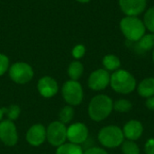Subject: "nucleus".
<instances>
[{
  "label": "nucleus",
  "mask_w": 154,
  "mask_h": 154,
  "mask_svg": "<svg viewBox=\"0 0 154 154\" xmlns=\"http://www.w3.org/2000/svg\"><path fill=\"white\" fill-rule=\"evenodd\" d=\"M114 103L106 95L94 97L88 105V116L93 121L100 122L105 120L112 112Z\"/></svg>",
  "instance_id": "1"
},
{
  "label": "nucleus",
  "mask_w": 154,
  "mask_h": 154,
  "mask_svg": "<svg viewBox=\"0 0 154 154\" xmlns=\"http://www.w3.org/2000/svg\"><path fill=\"white\" fill-rule=\"evenodd\" d=\"M120 27L125 37L132 42L139 41L146 31L143 22L137 16H125L120 22Z\"/></svg>",
  "instance_id": "2"
},
{
  "label": "nucleus",
  "mask_w": 154,
  "mask_h": 154,
  "mask_svg": "<svg viewBox=\"0 0 154 154\" xmlns=\"http://www.w3.org/2000/svg\"><path fill=\"white\" fill-rule=\"evenodd\" d=\"M110 85L117 93L129 94L135 89L136 80L130 72L124 69H117L110 78Z\"/></svg>",
  "instance_id": "3"
},
{
  "label": "nucleus",
  "mask_w": 154,
  "mask_h": 154,
  "mask_svg": "<svg viewBox=\"0 0 154 154\" xmlns=\"http://www.w3.org/2000/svg\"><path fill=\"white\" fill-rule=\"evenodd\" d=\"M99 143L106 148H116L124 142L125 136L123 130L116 125H108L103 127L98 133Z\"/></svg>",
  "instance_id": "4"
},
{
  "label": "nucleus",
  "mask_w": 154,
  "mask_h": 154,
  "mask_svg": "<svg viewBox=\"0 0 154 154\" xmlns=\"http://www.w3.org/2000/svg\"><path fill=\"white\" fill-rule=\"evenodd\" d=\"M63 99L69 106H79L83 100V88L78 80L66 81L61 88Z\"/></svg>",
  "instance_id": "5"
},
{
  "label": "nucleus",
  "mask_w": 154,
  "mask_h": 154,
  "mask_svg": "<svg viewBox=\"0 0 154 154\" xmlns=\"http://www.w3.org/2000/svg\"><path fill=\"white\" fill-rule=\"evenodd\" d=\"M46 140L54 147H59L65 143V141L67 140L66 125L60 121L51 123L46 129Z\"/></svg>",
  "instance_id": "6"
},
{
  "label": "nucleus",
  "mask_w": 154,
  "mask_h": 154,
  "mask_svg": "<svg viewBox=\"0 0 154 154\" xmlns=\"http://www.w3.org/2000/svg\"><path fill=\"white\" fill-rule=\"evenodd\" d=\"M11 79L17 84H26L33 77L32 68L25 62H16L9 69Z\"/></svg>",
  "instance_id": "7"
},
{
  "label": "nucleus",
  "mask_w": 154,
  "mask_h": 154,
  "mask_svg": "<svg viewBox=\"0 0 154 154\" xmlns=\"http://www.w3.org/2000/svg\"><path fill=\"white\" fill-rule=\"evenodd\" d=\"M0 141L6 146H14L18 142L16 126L8 119L0 122Z\"/></svg>",
  "instance_id": "8"
},
{
  "label": "nucleus",
  "mask_w": 154,
  "mask_h": 154,
  "mask_svg": "<svg viewBox=\"0 0 154 154\" xmlns=\"http://www.w3.org/2000/svg\"><path fill=\"white\" fill-rule=\"evenodd\" d=\"M88 138V129L82 123H75L67 128V139L71 143L81 144Z\"/></svg>",
  "instance_id": "9"
},
{
  "label": "nucleus",
  "mask_w": 154,
  "mask_h": 154,
  "mask_svg": "<svg viewBox=\"0 0 154 154\" xmlns=\"http://www.w3.org/2000/svg\"><path fill=\"white\" fill-rule=\"evenodd\" d=\"M110 78L111 76L106 69H97L88 78V87L95 91L103 90L110 84Z\"/></svg>",
  "instance_id": "10"
},
{
  "label": "nucleus",
  "mask_w": 154,
  "mask_h": 154,
  "mask_svg": "<svg viewBox=\"0 0 154 154\" xmlns=\"http://www.w3.org/2000/svg\"><path fill=\"white\" fill-rule=\"evenodd\" d=\"M26 141L32 146H40L46 141V128L41 124L32 125L26 133Z\"/></svg>",
  "instance_id": "11"
},
{
  "label": "nucleus",
  "mask_w": 154,
  "mask_h": 154,
  "mask_svg": "<svg viewBox=\"0 0 154 154\" xmlns=\"http://www.w3.org/2000/svg\"><path fill=\"white\" fill-rule=\"evenodd\" d=\"M37 88L41 96L46 98H50L54 97L58 93L59 86L54 79L49 76H45L39 79Z\"/></svg>",
  "instance_id": "12"
},
{
  "label": "nucleus",
  "mask_w": 154,
  "mask_h": 154,
  "mask_svg": "<svg viewBox=\"0 0 154 154\" xmlns=\"http://www.w3.org/2000/svg\"><path fill=\"white\" fill-rule=\"evenodd\" d=\"M147 0H119L122 11L126 16H137L146 7Z\"/></svg>",
  "instance_id": "13"
},
{
  "label": "nucleus",
  "mask_w": 154,
  "mask_h": 154,
  "mask_svg": "<svg viewBox=\"0 0 154 154\" xmlns=\"http://www.w3.org/2000/svg\"><path fill=\"white\" fill-rule=\"evenodd\" d=\"M143 133V126L137 120H131L126 123L123 129L124 136L131 141L138 140Z\"/></svg>",
  "instance_id": "14"
},
{
  "label": "nucleus",
  "mask_w": 154,
  "mask_h": 154,
  "mask_svg": "<svg viewBox=\"0 0 154 154\" xmlns=\"http://www.w3.org/2000/svg\"><path fill=\"white\" fill-rule=\"evenodd\" d=\"M154 48V33L144 34L139 41L134 42V51L143 54Z\"/></svg>",
  "instance_id": "15"
},
{
  "label": "nucleus",
  "mask_w": 154,
  "mask_h": 154,
  "mask_svg": "<svg viewBox=\"0 0 154 154\" xmlns=\"http://www.w3.org/2000/svg\"><path fill=\"white\" fill-rule=\"evenodd\" d=\"M138 94L143 97L149 98L154 96V78L144 79L138 86Z\"/></svg>",
  "instance_id": "16"
},
{
  "label": "nucleus",
  "mask_w": 154,
  "mask_h": 154,
  "mask_svg": "<svg viewBox=\"0 0 154 154\" xmlns=\"http://www.w3.org/2000/svg\"><path fill=\"white\" fill-rule=\"evenodd\" d=\"M56 154H83V150L79 144L69 143L57 147Z\"/></svg>",
  "instance_id": "17"
},
{
  "label": "nucleus",
  "mask_w": 154,
  "mask_h": 154,
  "mask_svg": "<svg viewBox=\"0 0 154 154\" xmlns=\"http://www.w3.org/2000/svg\"><path fill=\"white\" fill-rule=\"evenodd\" d=\"M103 65L106 70L115 71L117 70L121 65V61L118 57L113 54H109L104 57L103 59Z\"/></svg>",
  "instance_id": "18"
},
{
  "label": "nucleus",
  "mask_w": 154,
  "mask_h": 154,
  "mask_svg": "<svg viewBox=\"0 0 154 154\" xmlns=\"http://www.w3.org/2000/svg\"><path fill=\"white\" fill-rule=\"evenodd\" d=\"M84 67L79 61H73L69 64L68 73L72 80H78L83 74Z\"/></svg>",
  "instance_id": "19"
},
{
  "label": "nucleus",
  "mask_w": 154,
  "mask_h": 154,
  "mask_svg": "<svg viewBox=\"0 0 154 154\" xmlns=\"http://www.w3.org/2000/svg\"><path fill=\"white\" fill-rule=\"evenodd\" d=\"M74 115H75V112H74V109L71 106H64L63 108H61L60 114H59V117H60V121L66 125V124H69L74 117Z\"/></svg>",
  "instance_id": "20"
},
{
  "label": "nucleus",
  "mask_w": 154,
  "mask_h": 154,
  "mask_svg": "<svg viewBox=\"0 0 154 154\" xmlns=\"http://www.w3.org/2000/svg\"><path fill=\"white\" fill-rule=\"evenodd\" d=\"M3 111L7 119L13 122L15 121L21 114V109L17 105H11L8 107H3Z\"/></svg>",
  "instance_id": "21"
},
{
  "label": "nucleus",
  "mask_w": 154,
  "mask_h": 154,
  "mask_svg": "<svg viewBox=\"0 0 154 154\" xmlns=\"http://www.w3.org/2000/svg\"><path fill=\"white\" fill-rule=\"evenodd\" d=\"M121 149L123 154H140V149L138 145L134 143V141H124Z\"/></svg>",
  "instance_id": "22"
},
{
  "label": "nucleus",
  "mask_w": 154,
  "mask_h": 154,
  "mask_svg": "<svg viewBox=\"0 0 154 154\" xmlns=\"http://www.w3.org/2000/svg\"><path fill=\"white\" fill-rule=\"evenodd\" d=\"M133 107L132 103L127 99H119L114 103L113 108L119 113H127Z\"/></svg>",
  "instance_id": "23"
},
{
  "label": "nucleus",
  "mask_w": 154,
  "mask_h": 154,
  "mask_svg": "<svg viewBox=\"0 0 154 154\" xmlns=\"http://www.w3.org/2000/svg\"><path fill=\"white\" fill-rule=\"evenodd\" d=\"M143 23L149 31L154 33V6L149 8L145 13Z\"/></svg>",
  "instance_id": "24"
},
{
  "label": "nucleus",
  "mask_w": 154,
  "mask_h": 154,
  "mask_svg": "<svg viewBox=\"0 0 154 154\" xmlns=\"http://www.w3.org/2000/svg\"><path fill=\"white\" fill-rule=\"evenodd\" d=\"M9 60L5 54H0V76H3L8 69Z\"/></svg>",
  "instance_id": "25"
},
{
  "label": "nucleus",
  "mask_w": 154,
  "mask_h": 154,
  "mask_svg": "<svg viewBox=\"0 0 154 154\" xmlns=\"http://www.w3.org/2000/svg\"><path fill=\"white\" fill-rule=\"evenodd\" d=\"M85 52H86L85 47L81 44H79L74 47V49L72 51V55L75 59H80L84 56Z\"/></svg>",
  "instance_id": "26"
},
{
  "label": "nucleus",
  "mask_w": 154,
  "mask_h": 154,
  "mask_svg": "<svg viewBox=\"0 0 154 154\" xmlns=\"http://www.w3.org/2000/svg\"><path fill=\"white\" fill-rule=\"evenodd\" d=\"M145 154H154V138L149 139L144 146Z\"/></svg>",
  "instance_id": "27"
},
{
  "label": "nucleus",
  "mask_w": 154,
  "mask_h": 154,
  "mask_svg": "<svg viewBox=\"0 0 154 154\" xmlns=\"http://www.w3.org/2000/svg\"><path fill=\"white\" fill-rule=\"evenodd\" d=\"M83 154H107V152L99 147H91L88 148L85 152H83Z\"/></svg>",
  "instance_id": "28"
},
{
  "label": "nucleus",
  "mask_w": 154,
  "mask_h": 154,
  "mask_svg": "<svg viewBox=\"0 0 154 154\" xmlns=\"http://www.w3.org/2000/svg\"><path fill=\"white\" fill-rule=\"evenodd\" d=\"M145 105H146L147 108H149L150 110H152V111H154V96L153 97H149V98H147Z\"/></svg>",
  "instance_id": "29"
},
{
  "label": "nucleus",
  "mask_w": 154,
  "mask_h": 154,
  "mask_svg": "<svg viewBox=\"0 0 154 154\" xmlns=\"http://www.w3.org/2000/svg\"><path fill=\"white\" fill-rule=\"evenodd\" d=\"M4 111H3V108H0V122L2 121L3 119V116H4Z\"/></svg>",
  "instance_id": "30"
},
{
  "label": "nucleus",
  "mask_w": 154,
  "mask_h": 154,
  "mask_svg": "<svg viewBox=\"0 0 154 154\" xmlns=\"http://www.w3.org/2000/svg\"><path fill=\"white\" fill-rule=\"evenodd\" d=\"M77 1H79V2H81V3H87V2H88L89 0H77Z\"/></svg>",
  "instance_id": "31"
},
{
  "label": "nucleus",
  "mask_w": 154,
  "mask_h": 154,
  "mask_svg": "<svg viewBox=\"0 0 154 154\" xmlns=\"http://www.w3.org/2000/svg\"><path fill=\"white\" fill-rule=\"evenodd\" d=\"M152 59H153V61H154V48H153V52H152Z\"/></svg>",
  "instance_id": "32"
}]
</instances>
